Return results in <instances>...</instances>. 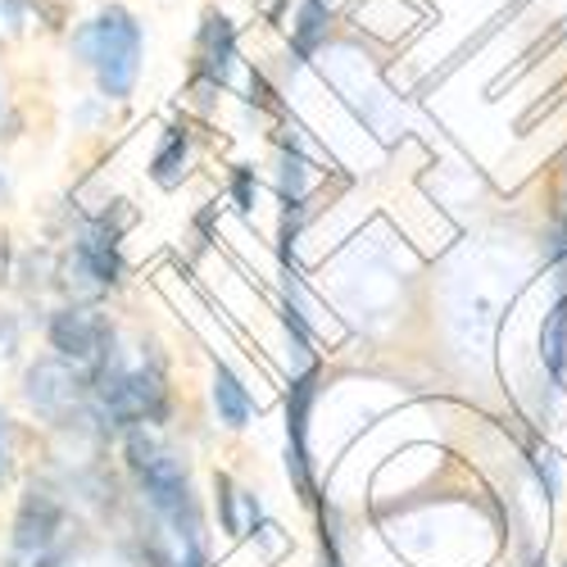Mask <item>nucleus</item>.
<instances>
[{
    "mask_svg": "<svg viewBox=\"0 0 567 567\" xmlns=\"http://www.w3.org/2000/svg\"><path fill=\"white\" fill-rule=\"evenodd\" d=\"M78 45L86 64L96 69V82L110 101H123L132 82H136V69H141V28L127 10L110 6L101 19H91L82 32H78Z\"/></svg>",
    "mask_w": 567,
    "mask_h": 567,
    "instance_id": "f257e3e1",
    "label": "nucleus"
},
{
    "mask_svg": "<svg viewBox=\"0 0 567 567\" xmlns=\"http://www.w3.org/2000/svg\"><path fill=\"white\" fill-rule=\"evenodd\" d=\"M127 463H132V472H136V482L146 486V495H151V504L164 513V517H173V523L182 527V517L196 527V504H192V482H186V472H182V463L173 458V454H164L151 436H141V432H132L127 436Z\"/></svg>",
    "mask_w": 567,
    "mask_h": 567,
    "instance_id": "f03ea898",
    "label": "nucleus"
},
{
    "mask_svg": "<svg viewBox=\"0 0 567 567\" xmlns=\"http://www.w3.org/2000/svg\"><path fill=\"white\" fill-rule=\"evenodd\" d=\"M318 395V372L309 368L287 391V472L300 499H313V467H309V409Z\"/></svg>",
    "mask_w": 567,
    "mask_h": 567,
    "instance_id": "7ed1b4c3",
    "label": "nucleus"
},
{
    "mask_svg": "<svg viewBox=\"0 0 567 567\" xmlns=\"http://www.w3.org/2000/svg\"><path fill=\"white\" fill-rule=\"evenodd\" d=\"M51 346L69 363H91V359L101 363V354H110V346H114V332L105 327L101 313H91V309H64V313L51 318Z\"/></svg>",
    "mask_w": 567,
    "mask_h": 567,
    "instance_id": "20e7f679",
    "label": "nucleus"
},
{
    "mask_svg": "<svg viewBox=\"0 0 567 567\" xmlns=\"http://www.w3.org/2000/svg\"><path fill=\"white\" fill-rule=\"evenodd\" d=\"M82 395V382L69 363H37L28 372V400L45 413V417H64Z\"/></svg>",
    "mask_w": 567,
    "mask_h": 567,
    "instance_id": "39448f33",
    "label": "nucleus"
},
{
    "mask_svg": "<svg viewBox=\"0 0 567 567\" xmlns=\"http://www.w3.org/2000/svg\"><path fill=\"white\" fill-rule=\"evenodd\" d=\"M55 532H60V504L51 495H41V491H28V499L19 508V523H14L19 554H41L55 540Z\"/></svg>",
    "mask_w": 567,
    "mask_h": 567,
    "instance_id": "423d86ee",
    "label": "nucleus"
},
{
    "mask_svg": "<svg viewBox=\"0 0 567 567\" xmlns=\"http://www.w3.org/2000/svg\"><path fill=\"white\" fill-rule=\"evenodd\" d=\"M231 60H236V32H231V23L223 19V14H205V28H200V78L209 82V86H223L227 82V73H231Z\"/></svg>",
    "mask_w": 567,
    "mask_h": 567,
    "instance_id": "0eeeda50",
    "label": "nucleus"
},
{
    "mask_svg": "<svg viewBox=\"0 0 567 567\" xmlns=\"http://www.w3.org/2000/svg\"><path fill=\"white\" fill-rule=\"evenodd\" d=\"M536 350H540L545 377H549L554 386H563V382H567V291H563V296L554 300V309L545 313Z\"/></svg>",
    "mask_w": 567,
    "mask_h": 567,
    "instance_id": "6e6552de",
    "label": "nucleus"
},
{
    "mask_svg": "<svg viewBox=\"0 0 567 567\" xmlns=\"http://www.w3.org/2000/svg\"><path fill=\"white\" fill-rule=\"evenodd\" d=\"M78 264L86 277H96L101 287H114L123 277V259H118V241L114 231H86L78 241Z\"/></svg>",
    "mask_w": 567,
    "mask_h": 567,
    "instance_id": "1a4fd4ad",
    "label": "nucleus"
},
{
    "mask_svg": "<svg viewBox=\"0 0 567 567\" xmlns=\"http://www.w3.org/2000/svg\"><path fill=\"white\" fill-rule=\"evenodd\" d=\"M214 404H218V417L227 422V427H250V417H255V400L250 391L241 386V377H236L227 363L214 368Z\"/></svg>",
    "mask_w": 567,
    "mask_h": 567,
    "instance_id": "9d476101",
    "label": "nucleus"
},
{
    "mask_svg": "<svg viewBox=\"0 0 567 567\" xmlns=\"http://www.w3.org/2000/svg\"><path fill=\"white\" fill-rule=\"evenodd\" d=\"M327 28H332V10H327L322 0H305L296 14V64H305L327 41Z\"/></svg>",
    "mask_w": 567,
    "mask_h": 567,
    "instance_id": "9b49d317",
    "label": "nucleus"
},
{
    "mask_svg": "<svg viewBox=\"0 0 567 567\" xmlns=\"http://www.w3.org/2000/svg\"><path fill=\"white\" fill-rule=\"evenodd\" d=\"M186 173V132H168V141L159 146V155L151 159V177L159 186H177Z\"/></svg>",
    "mask_w": 567,
    "mask_h": 567,
    "instance_id": "f8f14e48",
    "label": "nucleus"
},
{
    "mask_svg": "<svg viewBox=\"0 0 567 567\" xmlns=\"http://www.w3.org/2000/svg\"><path fill=\"white\" fill-rule=\"evenodd\" d=\"M281 322H287V332L296 337V346H313V327L305 322V313H300V305L296 300H281Z\"/></svg>",
    "mask_w": 567,
    "mask_h": 567,
    "instance_id": "ddd939ff",
    "label": "nucleus"
},
{
    "mask_svg": "<svg viewBox=\"0 0 567 567\" xmlns=\"http://www.w3.org/2000/svg\"><path fill=\"white\" fill-rule=\"evenodd\" d=\"M255 168H236L231 173V200H236V209H241V214H250L255 209Z\"/></svg>",
    "mask_w": 567,
    "mask_h": 567,
    "instance_id": "4468645a",
    "label": "nucleus"
},
{
    "mask_svg": "<svg viewBox=\"0 0 567 567\" xmlns=\"http://www.w3.org/2000/svg\"><path fill=\"white\" fill-rule=\"evenodd\" d=\"M532 467H536V477H540V486H545V499H558V458L545 450H536L532 454Z\"/></svg>",
    "mask_w": 567,
    "mask_h": 567,
    "instance_id": "2eb2a0df",
    "label": "nucleus"
},
{
    "mask_svg": "<svg viewBox=\"0 0 567 567\" xmlns=\"http://www.w3.org/2000/svg\"><path fill=\"white\" fill-rule=\"evenodd\" d=\"M218 504H223V527L231 536H241V523H236V491H231V477L218 472Z\"/></svg>",
    "mask_w": 567,
    "mask_h": 567,
    "instance_id": "dca6fc26",
    "label": "nucleus"
},
{
    "mask_svg": "<svg viewBox=\"0 0 567 567\" xmlns=\"http://www.w3.org/2000/svg\"><path fill=\"white\" fill-rule=\"evenodd\" d=\"M10 477V422L0 413V482Z\"/></svg>",
    "mask_w": 567,
    "mask_h": 567,
    "instance_id": "f3484780",
    "label": "nucleus"
},
{
    "mask_svg": "<svg viewBox=\"0 0 567 567\" xmlns=\"http://www.w3.org/2000/svg\"><path fill=\"white\" fill-rule=\"evenodd\" d=\"M182 567H209L205 549H200V545H186V554H182Z\"/></svg>",
    "mask_w": 567,
    "mask_h": 567,
    "instance_id": "a211bd4d",
    "label": "nucleus"
},
{
    "mask_svg": "<svg viewBox=\"0 0 567 567\" xmlns=\"http://www.w3.org/2000/svg\"><path fill=\"white\" fill-rule=\"evenodd\" d=\"M563 173H567V155H563Z\"/></svg>",
    "mask_w": 567,
    "mask_h": 567,
    "instance_id": "6ab92c4d",
    "label": "nucleus"
},
{
    "mask_svg": "<svg viewBox=\"0 0 567 567\" xmlns=\"http://www.w3.org/2000/svg\"><path fill=\"white\" fill-rule=\"evenodd\" d=\"M327 567H337V558H332V563H327Z\"/></svg>",
    "mask_w": 567,
    "mask_h": 567,
    "instance_id": "aec40b11",
    "label": "nucleus"
},
{
    "mask_svg": "<svg viewBox=\"0 0 567 567\" xmlns=\"http://www.w3.org/2000/svg\"><path fill=\"white\" fill-rule=\"evenodd\" d=\"M536 567H545V563H536Z\"/></svg>",
    "mask_w": 567,
    "mask_h": 567,
    "instance_id": "412c9836",
    "label": "nucleus"
}]
</instances>
